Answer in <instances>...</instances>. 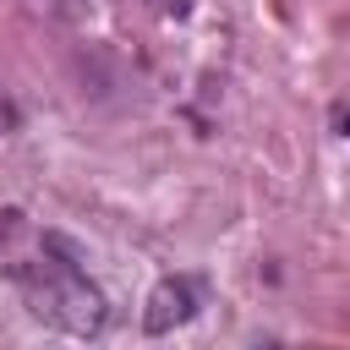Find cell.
Wrapping results in <instances>:
<instances>
[{
	"label": "cell",
	"mask_w": 350,
	"mask_h": 350,
	"mask_svg": "<svg viewBox=\"0 0 350 350\" xmlns=\"http://www.w3.org/2000/svg\"><path fill=\"white\" fill-rule=\"evenodd\" d=\"M16 126H22V109H16L11 98H0V137H11Z\"/></svg>",
	"instance_id": "obj_3"
},
{
	"label": "cell",
	"mask_w": 350,
	"mask_h": 350,
	"mask_svg": "<svg viewBox=\"0 0 350 350\" xmlns=\"http://www.w3.org/2000/svg\"><path fill=\"white\" fill-rule=\"evenodd\" d=\"M191 312H197V290H191L186 279H164V284L148 295L142 328H148V334H170V328H180Z\"/></svg>",
	"instance_id": "obj_2"
},
{
	"label": "cell",
	"mask_w": 350,
	"mask_h": 350,
	"mask_svg": "<svg viewBox=\"0 0 350 350\" xmlns=\"http://www.w3.org/2000/svg\"><path fill=\"white\" fill-rule=\"evenodd\" d=\"M16 279H22V290H27L33 317H44L49 328L77 334V339L104 334V317H109V312H104L98 290H93L71 262H33V268H22Z\"/></svg>",
	"instance_id": "obj_1"
}]
</instances>
